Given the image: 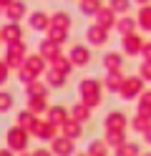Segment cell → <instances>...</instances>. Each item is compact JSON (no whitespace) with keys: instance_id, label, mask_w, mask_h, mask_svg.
Listing matches in <instances>:
<instances>
[{"instance_id":"cell-24","label":"cell","mask_w":151,"mask_h":156,"mask_svg":"<svg viewBox=\"0 0 151 156\" xmlns=\"http://www.w3.org/2000/svg\"><path fill=\"white\" fill-rule=\"evenodd\" d=\"M113 30H116L118 35H126V33H134V30H138V23H136V18H131V15L126 13V15H118V18H116Z\"/></svg>"},{"instance_id":"cell-29","label":"cell","mask_w":151,"mask_h":156,"mask_svg":"<svg viewBox=\"0 0 151 156\" xmlns=\"http://www.w3.org/2000/svg\"><path fill=\"white\" fill-rule=\"evenodd\" d=\"M103 141L111 151L116 149L118 144H124L126 141V131H116V129H103Z\"/></svg>"},{"instance_id":"cell-12","label":"cell","mask_w":151,"mask_h":156,"mask_svg":"<svg viewBox=\"0 0 151 156\" xmlns=\"http://www.w3.org/2000/svg\"><path fill=\"white\" fill-rule=\"evenodd\" d=\"M25 20H28V28L33 33H45L50 28V13H45V10H30Z\"/></svg>"},{"instance_id":"cell-42","label":"cell","mask_w":151,"mask_h":156,"mask_svg":"<svg viewBox=\"0 0 151 156\" xmlns=\"http://www.w3.org/2000/svg\"><path fill=\"white\" fill-rule=\"evenodd\" d=\"M141 139H144V144H146V146H151V123L146 126V131L141 133Z\"/></svg>"},{"instance_id":"cell-22","label":"cell","mask_w":151,"mask_h":156,"mask_svg":"<svg viewBox=\"0 0 151 156\" xmlns=\"http://www.w3.org/2000/svg\"><path fill=\"white\" fill-rule=\"evenodd\" d=\"M45 119L53 121L56 126H60V123L68 119V106H66V103H50L48 111H45Z\"/></svg>"},{"instance_id":"cell-40","label":"cell","mask_w":151,"mask_h":156,"mask_svg":"<svg viewBox=\"0 0 151 156\" xmlns=\"http://www.w3.org/2000/svg\"><path fill=\"white\" fill-rule=\"evenodd\" d=\"M8 78H10V66L5 63V58H0V88L8 83Z\"/></svg>"},{"instance_id":"cell-9","label":"cell","mask_w":151,"mask_h":156,"mask_svg":"<svg viewBox=\"0 0 151 156\" xmlns=\"http://www.w3.org/2000/svg\"><path fill=\"white\" fill-rule=\"evenodd\" d=\"M76 144H78L76 139H68V136L58 133L48 146H50V151H53V156H73V154L78 151V146H76Z\"/></svg>"},{"instance_id":"cell-46","label":"cell","mask_w":151,"mask_h":156,"mask_svg":"<svg viewBox=\"0 0 151 156\" xmlns=\"http://www.w3.org/2000/svg\"><path fill=\"white\" fill-rule=\"evenodd\" d=\"M136 5H146V3H151V0H134Z\"/></svg>"},{"instance_id":"cell-13","label":"cell","mask_w":151,"mask_h":156,"mask_svg":"<svg viewBox=\"0 0 151 156\" xmlns=\"http://www.w3.org/2000/svg\"><path fill=\"white\" fill-rule=\"evenodd\" d=\"M28 3H25V0H10V3L5 5V18H8V20H15V23H20V20H25V18H28Z\"/></svg>"},{"instance_id":"cell-18","label":"cell","mask_w":151,"mask_h":156,"mask_svg":"<svg viewBox=\"0 0 151 156\" xmlns=\"http://www.w3.org/2000/svg\"><path fill=\"white\" fill-rule=\"evenodd\" d=\"M60 133L63 136H68V139H83V133H86V123H81V121H76V119H68L60 123Z\"/></svg>"},{"instance_id":"cell-36","label":"cell","mask_w":151,"mask_h":156,"mask_svg":"<svg viewBox=\"0 0 151 156\" xmlns=\"http://www.w3.org/2000/svg\"><path fill=\"white\" fill-rule=\"evenodd\" d=\"M136 111H141V113H146L149 119H151V88L146 91H141V96L136 98Z\"/></svg>"},{"instance_id":"cell-49","label":"cell","mask_w":151,"mask_h":156,"mask_svg":"<svg viewBox=\"0 0 151 156\" xmlns=\"http://www.w3.org/2000/svg\"><path fill=\"white\" fill-rule=\"evenodd\" d=\"M8 3H10V0H0V5H3V8H5V5H8Z\"/></svg>"},{"instance_id":"cell-28","label":"cell","mask_w":151,"mask_h":156,"mask_svg":"<svg viewBox=\"0 0 151 156\" xmlns=\"http://www.w3.org/2000/svg\"><path fill=\"white\" fill-rule=\"evenodd\" d=\"M25 88V96H48L50 93V86L43 81V78H35V81H30L28 86H23Z\"/></svg>"},{"instance_id":"cell-20","label":"cell","mask_w":151,"mask_h":156,"mask_svg":"<svg viewBox=\"0 0 151 156\" xmlns=\"http://www.w3.org/2000/svg\"><path fill=\"white\" fill-rule=\"evenodd\" d=\"M60 48H63L60 43H56L53 38H48V35H45V38H40V43H38V53L43 55L45 61H50V58H56V55L60 53Z\"/></svg>"},{"instance_id":"cell-7","label":"cell","mask_w":151,"mask_h":156,"mask_svg":"<svg viewBox=\"0 0 151 156\" xmlns=\"http://www.w3.org/2000/svg\"><path fill=\"white\" fill-rule=\"evenodd\" d=\"M83 38H86V43L91 48H106L108 41H111V30L103 28V25H98V23H91L83 30Z\"/></svg>"},{"instance_id":"cell-25","label":"cell","mask_w":151,"mask_h":156,"mask_svg":"<svg viewBox=\"0 0 151 156\" xmlns=\"http://www.w3.org/2000/svg\"><path fill=\"white\" fill-rule=\"evenodd\" d=\"M149 123H151V119H149L146 113H141V111H136L134 116H128V131H134V133H138V136L146 131Z\"/></svg>"},{"instance_id":"cell-3","label":"cell","mask_w":151,"mask_h":156,"mask_svg":"<svg viewBox=\"0 0 151 156\" xmlns=\"http://www.w3.org/2000/svg\"><path fill=\"white\" fill-rule=\"evenodd\" d=\"M144 88H146V81L138 73L136 76H124V83H121V88H118V98L121 101H136Z\"/></svg>"},{"instance_id":"cell-45","label":"cell","mask_w":151,"mask_h":156,"mask_svg":"<svg viewBox=\"0 0 151 156\" xmlns=\"http://www.w3.org/2000/svg\"><path fill=\"white\" fill-rule=\"evenodd\" d=\"M73 156H91V154H88V151H76Z\"/></svg>"},{"instance_id":"cell-26","label":"cell","mask_w":151,"mask_h":156,"mask_svg":"<svg viewBox=\"0 0 151 156\" xmlns=\"http://www.w3.org/2000/svg\"><path fill=\"white\" fill-rule=\"evenodd\" d=\"M136 23H138V30L151 33V3H146V5H138Z\"/></svg>"},{"instance_id":"cell-48","label":"cell","mask_w":151,"mask_h":156,"mask_svg":"<svg viewBox=\"0 0 151 156\" xmlns=\"http://www.w3.org/2000/svg\"><path fill=\"white\" fill-rule=\"evenodd\" d=\"M138 156H151V151H141V154H138Z\"/></svg>"},{"instance_id":"cell-44","label":"cell","mask_w":151,"mask_h":156,"mask_svg":"<svg viewBox=\"0 0 151 156\" xmlns=\"http://www.w3.org/2000/svg\"><path fill=\"white\" fill-rule=\"evenodd\" d=\"M0 156H18L13 149H8V146H3V149H0Z\"/></svg>"},{"instance_id":"cell-1","label":"cell","mask_w":151,"mask_h":156,"mask_svg":"<svg viewBox=\"0 0 151 156\" xmlns=\"http://www.w3.org/2000/svg\"><path fill=\"white\" fill-rule=\"evenodd\" d=\"M78 101H83L88 108H101L103 106V81L88 76L78 81Z\"/></svg>"},{"instance_id":"cell-11","label":"cell","mask_w":151,"mask_h":156,"mask_svg":"<svg viewBox=\"0 0 151 156\" xmlns=\"http://www.w3.org/2000/svg\"><path fill=\"white\" fill-rule=\"evenodd\" d=\"M0 41L5 45L8 43H18V41H25V33H23V25L15 23V20H8L5 25H0Z\"/></svg>"},{"instance_id":"cell-43","label":"cell","mask_w":151,"mask_h":156,"mask_svg":"<svg viewBox=\"0 0 151 156\" xmlns=\"http://www.w3.org/2000/svg\"><path fill=\"white\" fill-rule=\"evenodd\" d=\"M141 58H151V41L144 43V51H141Z\"/></svg>"},{"instance_id":"cell-23","label":"cell","mask_w":151,"mask_h":156,"mask_svg":"<svg viewBox=\"0 0 151 156\" xmlns=\"http://www.w3.org/2000/svg\"><path fill=\"white\" fill-rule=\"evenodd\" d=\"M91 113H93V108H88L83 101H76L73 106H68V116L76 119V121H81V123H88L91 121Z\"/></svg>"},{"instance_id":"cell-19","label":"cell","mask_w":151,"mask_h":156,"mask_svg":"<svg viewBox=\"0 0 151 156\" xmlns=\"http://www.w3.org/2000/svg\"><path fill=\"white\" fill-rule=\"evenodd\" d=\"M124 71H106V78H103V91L106 93H113L118 96V88H121V83H124Z\"/></svg>"},{"instance_id":"cell-2","label":"cell","mask_w":151,"mask_h":156,"mask_svg":"<svg viewBox=\"0 0 151 156\" xmlns=\"http://www.w3.org/2000/svg\"><path fill=\"white\" fill-rule=\"evenodd\" d=\"M30 139H33V136H30V131L23 129V126H18V123H13V126L5 131V146H8V149H13L15 154L28 151Z\"/></svg>"},{"instance_id":"cell-14","label":"cell","mask_w":151,"mask_h":156,"mask_svg":"<svg viewBox=\"0 0 151 156\" xmlns=\"http://www.w3.org/2000/svg\"><path fill=\"white\" fill-rule=\"evenodd\" d=\"M101 66H103V71H124L126 55L121 51H106L101 55Z\"/></svg>"},{"instance_id":"cell-34","label":"cell","mask_w":151,"mask_h":156,"mask_svg":"<svg viewBox=\"0 0 151 156\" xmlns=\"http://www.w3.org/2000/svg\"><path fill=\"white\" fill-rule=\"evenodd\" d=\"M101 5H103V0H78V10H81V15H86V18H93Z\"/></svg>"},{"instance_id":"cell-16","label":"cell","mask_w":151,"mask_h":156,"mask_svg":"<svg viewBox=\"0 0 151 156\" xmlns=\"http://www.w3.org/2000/svg\"><path fill=\"white\" fill-rule=\"evenodd\" d=\"M116 18H118V13L111 8L108 3L106 5H101L98 10H96V15H93V23H98V25H103V28H108V30H113V25H116Z\"/></svg>"},{"instance_id":"cell-15","label":"cell","mask_w":151,"mask_h":156,"mask_svg":"<svg viewBox=\"0 0 151 156\" xmlns=\"http://www.w3.org/2000/svg\"><path fill=\"white\" fill-rule=\"evenodd\" d=\"M43 76H45L43 81L50 86V91H60V88H66V86H68V73L58 71V68H50V66H48Z\"/></svg>"},{"instance_id":"cell-27","label":"cell","mask_w":151,"mask_h":156,"mask_svg":"<svg viewBox=\"0 0 151 156\" xmlns=\"http://www.w3.org/2000/svg\"><path fill=\"white\" fill-rule=\"evenodd\" d=\"M138 154H141V144L131 139H126L124 144H118L113 149V156H138Z\"/></svg>"},{"instance_id":"cell-39","label":"cell","mask_w":151,"mask_h":156,"mask_svg":"<svg viewBox=\"0 0 151 156\" xmlns=\"http://www.w3.org/2000/svg\"><path fill=\"white\" fill-rule=\"evenodd\" d=\"M138 76L146 83H151V58H141L138 61Z\"/></svg>"},{"instance_id":"cell-5","label":"cell","mask_w":151,"mask_h":156,"mask_svg":"<svg viewBox=\"0 0 151 156\" xmlns=\"http://www.w3.org/2000/svg\"><path fill=\"white\" fill-rule=\"evenodd\" d=\"M144 43H146V38L138 30L126 33V35H121V53H124L126 58H138L141 51H144Z\"/></svg>"},{"instance_id":"cell-30","label":"cell","mask_w":151,"mask_h":156,"mask_svg":"<svg viewBox=\"0 0 151 156\" xmlns=\"http://www.w3.org/2000/svg\"><path fill=\"white\" fill-rule=\"evenodd\" d=\"M50 25H60V28H73V15L68 10H53L50 13Z\"/></svg>"},{"instance_id":"cell-33","label":"cell","mask_w":151,"mask_h":156,"mask_svg":"<svg viewBox=\"0 0 151 156\" xmlns=\"http://www.w3.org/2000/svg\"><path fill=\"white\" fill-rule=\"evenodd\" d=\"M45 35H48V38H53L56 43L66 45V43H68V38H70V30H68V28H60V25H50L48 30H45Z\"/></svg>"},{"instance_id":"cell-38","label":"cell","mask_w":151,"mask_h":156,"mask_svg":"<svg viewBox=\"0 0 151 156\" xmlns=\"http://www.w3.org/2000/svg\"><path fill=\"white\" fill-rule=\"evenodd\" d=\"M108 5L113 8L118 15H126V13H131V8H134V0H108Z\"/></svg>"},{"instance_id":"cell-51","label":"cell","mask_w":151,"mask_h":156,"mask_svg":"<svg viewBox=\"0 0 151 156\" xmlns=\"http://www.w3.org/2000/svg\"><path fill=\"white\" fill-rule=\"evenodd\" d=\"M0 45H3V41H0Z\"/></svg>"},{"instance_id":"cell-17","label":"cell","mask_w":151,"mask_h":156,"mask_svg":"<svg viewBox=\"0 0 151 156\" xmlns=\"http://www.w3.org/2000/svg\"><path fill=\"white\" fill-rule=\"evenodd\" d=\"M23 68H28L33 76L40 78V76L45 73V68H48V61H45L40 53H28V55H25V61H23Z\"/></svg>"},{"instance_id":"cell-35","label":"cell","mask_w":151,"mask_h":156,"mask_svg":"<svg viewBox=\"0 0 151 156\" xmlns=\"http://www.w3.org/2000/svg\"><path fill=\"white\" fill-rule=\"evenodd\" d=\"M86 151L91 154V156H108V146H106V141L103 139H93V141H88V146H86Z\"/></svg>"},{"instance_id":"cell-37","label":"cell","mask_w":151,"mask_h":156,"mask_svg":"<svg viewBox=\"0 0 151 156\" xmlns=\"http://www.w3.org/2000/svg\"><path fill=\"white\" fill-rule=\"evenodd\" d=\"M13 106H15V96L5 88H0V113H8Z\"/></svg>"},{"instance_id":"cell-21","label":"cell","mask_w":151,"mask_h":156,"mask_svg":"<svg viewBox=\"0 0 151 156\" xmlns=\"http://www.w3.org/2000/svg\"><path fill=\"white\" fill-rule=\"evenodd\" d=\"M48 106H50L48 96H28V98H25V108H28V111H33L35 116H45Z\"/></svg>"},{"instance_id":"cell-6","label":"cell","mask_w":151,"mask_h":156,"mask_svg":"<svg viewBox=\"0 0 151 156\" xmlns=\"http://www.w3.org/2000/svg\"><path fill=\"white\" fill-rule=\"evenodd\" d=\"M58 133H60V126H56L53 121H48V119H40V116H38V121L33 126V131H30V136L38 139L40 144H50Z\"/></svg>"},{"instance_id":"cell-4","label":"cell","mask_w":151,"mask_h":156,"mask_svg":"<svg viewBox=\"0 0 151 156\" xmlns=\"http://www.w3.org/2000/svg\"><path fill=\"white\" fill-rule=\"evenodd\" d=\"M70 58V63H73L76 68H88L91 63H93V48H91L88 43H73L68 48V53Z\"/></svg>"},{"instance_id":"cell-47","label":"cell","mask_w":151,"mask_h":156,"mask_svg":"<svg viewBox=\"0 0 151 156\" xmlns=\"http://www.w3.org/2000/svg\"><path fill=\"white\" fill-rule=\"evenodd\" d=\"M18 156H33V151H20Z\"/></svg>"},{"instance_id":"cell-41","label":"cell","mask_w":151,"mask_h":156,"mask_svg":"<svg viewBox=\"0 0 151 156\" xmlns=\"http://www.w3.org/2000/svg\"><path fill=\"white\" fill-rule=\"evenodd\" d=\"M33 156H53V151H50V146H38V149H33Z\"/></svg>"},{"instance_id":"cell-50","label":"cell","mask_w":151,"mask_h":156,"mask_svg":"<svg viewBox=\"0 0 151 156\" xmlns=\"http://www.w3.org/2000/svg\"><path fill=\"white\" fill-rule=\"evenodd\" d=\"M3 13H5V8H3V5H0V18H3Z\"/></svg>"},{"instance_id":"cell-10","label":"cell","mask_w":151,"mask_h":156,"mask_svg":"<svg viewBox=\"0 0 151 156\" xmlns=\"http://www.w3.org/2000/svg\"><path fill=\"white\" fill-rule=\"evenodd\" d=\"M103 129H116V131H128V116L121 108H111L103 116Z\"/></svg>"},{"instance_id":"cell-31","label":"cell","mask_w":151,"mask_h":156,"mask_svg":"<svg viewBox=\"0 0 151 156\" xmlns=\"http://www.w3.org/2000/svg\"><path fill=\"white\" fill-rule=\"evenodd\" d=\"M48 66H50V68H58V71H63V73H68V76L73 73V68H76L73 63H70V58H68V55H63V53H58L56 58H50Z\"/></svg>"},{"instance_id":"cell-8","label":"cell","mask_w":151,"mask_h":156,"mask_svg":"<svg viewBox=\"0 0 151 156\" xmlns=\"http://www.w3.org/2000/svg\"><path fill=\"white\" fill-rule=\"evenodd\" d=\"M28 55V43L25 41H18V43H8L5 45V63L10 66V71H18L23 66Z\"/></svg>"},{"instance_id":"cell-32","label":"cell","mask_w":151,"mask_h":156,"mask_svg":"<svg viewBox=\"0 0 151 156\" xmlns=\"http://www.w3.org/2000/svg\"><path fill=\"white\" fill-rule=\"evenodd\" d=\"M35 121H38V116H35L33 111H28V108H23V111H18V113H15V123H18V126H23V129H28V131H33Z\"/></svg>"}]
</instances>
